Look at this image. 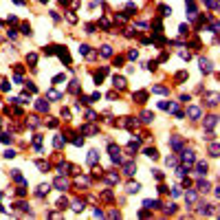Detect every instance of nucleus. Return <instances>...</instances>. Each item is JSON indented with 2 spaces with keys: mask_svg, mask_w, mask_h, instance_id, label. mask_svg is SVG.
Segmentation results:
<instances>
[{
  "mask_svg": "<svg viewBox=\"0 0 220 220\" xmlns=\"http://www.w3.org/2000/svg\"><path fill=\"white\" fill-rule=\"evenodd\" d=\"M180 161H183V165L189 170V167L196 163V154H194L191 150H183V154H180Z\"/></svg>",
  "mask_w": 220,
  "mask_h": 220,
  "instance_id": "obj_1",
  "label": "nucleus"
},
{
  "mask_svg": "<svg viewBox=\"0 0 220 220\" xmlns=\"http://www.w3.org/2000/svg\"><path fill=\"white\" fill-rule=\"evenodd\" d=\"M202 126H205V130H207V132H211L213 128L218 126V117H216V115H209V117H205V121H202Z\"/></svg>",
  "mask_w": 220,
  "mask_h": 220,
  "instance_id": "obj_2",
  "label": "nucleus"
},
{
  "mask_svg": "<svg viewBox=\"0 0 220 220\" xmlns=\"http://www.w3.org/2000/svg\"><path fill=\"white\" fill-rule=\"evenodd\" d=\"M108 152H110V159H112V163H115V165H117V163H121V156H119V145H115V143H110L108 145Z\"/></svg>",
  "mask_w": 220,
  "mask_h": 220,
  "instance_id": "obj_3",
  "label": "nucleus"
},
{
  "mask_svg": "<svg viewBox=\"0 0 220 220\" xmlns=\"http://www.w3.org/2000/svg\"><path fill=\"white\" fill-rule=\"evenodd\" d=\"M207 172H209V165H207V161H198V163H196V176H205Z\"/></svg>",
  "mask_w": 220,
  "mask_h": 220,
  "instance_id": "obj_4",
  "label": "nucleus"
},
{
  "mask_svg": "<svg viewBox=\"0 0 220 220\" xmlns=\"http://www.w3.org/2000/svg\"><path fill=\"white\" fill-rule=\"evenodd\" d=\"M53 185H55V187H57L60 191H64V189H68V180H66L64 176H57V178H55V180H53Z\"/></svg>",
  "mask_w": 220,
  "mask_h": 220,
  "instance_id": "obj_5",
  "label": "nucleus"
},
{
  "mask_svg": "<svg viewBox=\"0 0 220 220\" xmlns=\"http://www.w3.org/2000/svg\"><path fill=\"white\" fill-rule=\"evenodd\" d=\"M187 117H189V119H200V108H198V106H189V108H187Z\"/></svg>",
  "mask_w": 220,
  "mask_h": 220,
  "instance_id": "obj_6",
  "label": "nucleus"
},
{
  "mask_svg": "<svg viewBox=\"0 0 220 220\" xmlns=\"http://www.w3.org/2000/svg\"><path fill=\"white\" fill-rule=\"evenodd\" d=\"M86 161H88V165H97V161H99V152H97V150H90V152H88V156H86Z\"/></svg>",
  "mask_w": 220,
  "mask_h": 220,
  "instance_id": "obj_7",
  "label": "nucleus"
},
{
  "mask_svg": "<svg viewBox=\"0 0 220 220\" xmlns=\"http://www.w3.org/2000/svg\"><path fill=\"white\" fill-rule=\"evenodd\" d=\"M49 191H51V185H49V183H42L40 187H38V191H35V196H38V198H42V196H46Z\"/></svg>",
  "mask_w": 220,
  "mask_h": 220,
  "instance_id": "obj_8",
  "label": "nucleus"
},
{
  "mask_svg": "<svg viewBox=\"0 0 220 220\" xmlns=\"http://www.w3.org/2000/svg\"><path fill=\"white\" fill-rule=\"evenodd\" d=\"M112 86H115L117 90H123V88H126V79H123V77H112Z\"/></svg>",
  "mask_w": 220,
  "mask_h": 220,
  "instance_id": "obj_9",
  "label": "nucleus"
},
{
  "mask_svg": "<svg viewBox=\"0 0 220 220\" xmlns=\"http://www.w3.org/2000/svg\"><path fill=\"white\" fill-rule=\"evenodd\" d=\"M170 145L174 150H183V139L180 137H170Z\"/></svg>",
  "mask_w": 220,
  "mask_h": 220,
  "instance_id": "obj_10",
  "label": "nucleus"
},
{
  "mask_svg": "<svg viewBox=\"0 0 220 220\" xmlns=\"http://www.w3.org/2000/svg\"><path fill=\"white\" fill-rule=\"evenodd\" d=\"M141 121H143V123H152V121H154V112L143 110V112H141Z\"/></svg>",
  "mask_w": 220,
  "mask_h": 220,
  "instance_id": "obj_11",
  "label": "nucleus"
},
{
  "mask_svg": "<svg viewBox=\"0 0 220 220\" xmlns=\"http://www.w3.org/2000/svg\"><path fill=\"white\" fill-rule=\"evenodd\" d=\"M143 207H145V209H159V207H161V200H143Z\"/></svg>",
  "mask_w": 220,
  "mask_h": 220,
  "instance_id": "obj_12",
  "label": "nucleus"
},
{
  "mask_svg": "<svg viewBox=\"0 0 220 220\" xmlns=\"http://www.w3.org/2000/svg\"><path fill=\"white\" fill-rule=\"evenodd\" d=\"M185 200H187V205H194V202L198 200V194H196L194 189H189L187 194H185Z\"/></svg>",
  "mask_w": 220,
  "mask_h": 220,
  "instance_id": "obj_13",
  "label": "nucleus"
},
{
  "mask_svg": "<svg viewBox=\"0 0 220 220\" xmlns=\"http://www.w3.org/2000/svg\"><path fill=\"white\" fill-rule=\"evenodd\" d=\"M106 183H110V185L119 183V174H117V172H108V174H106Z\"/></svg>",
  "mask_w": 220,
  "mask_h": 220,
  "instance_id": "obj_14",
  "label": "nucleus"
},
{
  "mask_svg": "<svg viewBox=\"0 0 220 220\" xmlns=\"http://www.w3.org/2000/svg\"><path fill=\"white\" fill-rule=\"evenodd\" d=\"M132 99H137L139 104H143V101L148 99V93H145V90H139V93H134V95H132Z\"/></svg>",
  "mask_w": 220,
  "mask_h": 220,
  "instance_id": "obj_15",
  "label": "nucleus"
},
{
  "mask_svg": "<svg viewBox=\"0 0 220 220\" xmlns=\"http://www.w3.org/2000/svg\"><path fill=\"white\" fill-rule=\"evenodd\" d=\"M211 68H213V66H211V62L202 57V60H200V71H202V73H209Z\"/></svg>",
  "mask_w": 220,
  "mask_h": 220,
  "instance_id": "obj_16",
  "label": "nucleus"
},
{
  "mask_svg": "<svg viewBox=\"0 0 220 220\" xmlns=\"http://www.w3.org/2000/svg\"><path fill=\"white\" fill-rule=\"evenodd\" d=\"M207 104H209L211 108H216V106H218V95L216 93H209V95H207Z\"/></svg>",
  "mask_w": 220,
  "mask_h": 220,
  "instance_id": "obj_17",
  "label": "nucleus"
},
{
  "mask_svg": "<svg viewBox=\"0 0 220 220\" xmlns=\"http://www.w3.org/2000/svg\"><path fill=\"white\" fill-rule=\"evenodd\" d=\"M123 172H126L128 176H132V174L137 172V163H126V167H123Z\"/></svg>",
  "mask_w": 220,
  "mask_h": 220,
  "instance_id": "obj_18",
  "label": "nucleus"
},
{
  "mask_svg": "<svg viewBox=\"0 0 220 220\" xmlns=\"http://www.w3.org/2000/svg\"><path fill=\"white\" fill-rule=\"evenodd\" d=\"M35 108L40 110V112H46V110H49V101H44V99H40V101H35Z\"/></svg>",
  "mask_w": 220,
  "mask_h": 220,
  "instance_id": "obj_19",
  "label": "nucleus"
},
{
  "mask_svg": "<svg viewBox=\"0 0 220 220\" xmlns=\"http://www.w3.org/2000/svg\"><path fill=\"white\" fill-rule=\"evenodd\" d=\"M139 189H141V185H139V183H128V187H126L128 194H137Z\"/></svg>",
  "mask_w": 220,
  "mask_h": 220,
  "instance_id": "obj_20",
  "label": "nucleus"
},
{
  "mask_svg": "<svg viewBox=\"0 0 220 220\" xmlns=\"http://www.w3.org/2000/svg\"><path fill=\"white\" fill-rule=\"evenodd\" d=\"M99 53H101V57H110V55H112V46H108V44H104Z\"/></svg>",
  "mask_w": 220,
  "mask_h": 220,
  "instance_id": "obj_21",
  "label": "nucleus"
},
{
  "mask_svg": "<svg viewBox=\"0 0 220 220\" xmlns=\"http://www.w3.org/2000/svg\"><path fill=\"white\" fill-rule=\"evenodd\" d=\"M209 154L213 156V159L218 156V141H216V139H213V141H211V145H209Z\"/></svg>",
  "mask_w": 220,
  "mask_h": 220,
  "instance_id": "obj_22",
  "label": "nucleus"
},
{
  "mask_svg": "<svg viewBox=\"0 0 220 220\" xmlns=\"http://www.w3.org/2000/svg\"><path fill=\"white\" fill-rule=\"evenodd\" d=\"M209 189H211V185L207 183V180H198V191H205V194H207Z\"/></svg>",
  "mask_w": 220,
  "mask_h": 220,
  "instance_id": "obj_23",
  "label": "nucleus"
},
{
  "mask_svg": "<svg viewBox=\"0 0 220 220\" xmlns=\"http://www.w3.org/2000/svg\"><path fill=\"white\" fill-rule=\"evenodd\" d=\"M152 90H154L156 95H167L170 93V88H165V86H152Z\"/></svg>",
  "mask_w": 220,
  "mask_h": 220,
  "instance_id": "obj_24",
  "label": "nucleus"
},
{
  "mask_svg": "<svg viewBox=\"0 0 220 220\" xmlns=\"http://www.w3.org/2000/svg\"><path fill=\"white\" fill-rule=\"evenodd\" d=\"M82 134H97V128H95V126H84Z\"/></svg>",
  "mask_w": 220,
  "mask_h": 220,
  "instance_id": "obj_25",
  "label": "nucleus"
},
{
  "mask_svg": "<svg viewBox=\"0 0 220 220\" xmlns=\"http://www.w3.org/2000/svg\"><path fill=\"white\" fill-rule=\"evenodd\" d=\"M11 176H13L15 180H18V183H20V185H26V180H24V178H22V174H20V170H13V174H11Z\"/></svg>",
  "mask_w": 220,
  "mask_h": 220,
  "instance_id": "obj_26",
  "label": "nucleus"
},
{
  "mask_svg": "<svg viewBox=\"0 0 220 220\" xmlns=\"http://www.w3.org/2000/svg\"><path fill=\"white\" fill-rule=\"evenodd\" d=\"M145 156H150V159L154 161V159H159V152H156L154 148H148V150H145Z\"/></svg>",
  "mask_w": 220,
  "mask_h": 220,
  "instance_id": "obj_27",
  "label": "nucleus"
},
{
  "mask_svg": "<svg viewBox=\"0 0 220 220\" xmlns=\"http://www.w3.org/2000/svg\"><path fill=\"white\" fill-rule=\"evenodd\" d=\"M84 207H86L84 200H75V202H73V211H84Z\"/></svg>",
  "mask_w": 220,
  "mask_h": 220,
  "instance_id": "obj_28",
  "label": "nucleus"
},
{
  "mask_svg": "<svg viewBox=\"0 0 220 220\" xmlns=\"http://www.w3.org/2000/svg\"><path fill=\"white\" fill-rule=\"evenodd\" d=\"M66 207H68V198H64V196H62V198L57 200V209H66Z\"/></svg>",
  "mask_w": 220,
  "mask_h": 220,
  "instance_id": "obj_29",
  "label": "nucleus"
},
{
  "mask_svg": "<svg viewBox=\"0 0 220 220\" xmlns=\"http://www.w3.org/2000/svg\"><path fill=\"white\" fill-rule=\"evenodd\" d=\"M46 97H49V99H62V95L57 93V90H49V93H46Z\"/></svg>",
  "mask_w": 220,
  "mask_h": 220,
  "instance_id": "obj_30",
  "label": "nucleus"
},
{
  "mask_svg": "<svg viewBox=\"0 0 220 220\" xmlns=\"http://www.w3.org/2000/svg\"><path fill=\"white\" fill-rule=\"evenodd\" d=\"M64 141H66V139H62V137H55V139H53V145H55V148L60 150L62 145H64Z\"/></svg>",
  "mask_w": 220,
  "mask_h": 220,
  "instance_id": "obj_31",
  "label": "nucleus"
},
{
  "mask_svg": "<svg viewBox=\"0 0 220 220\" xmlns=\"http://www.w3.org/2000/svg\"><path fill=\"white\" fill-rule=\"evenodd\" d=\"M35 165H38V170H42V172L49 170V163H44V161H35Z\"/></svg>",
  "mask_w": 220,
  "mask_h": 220,
  "instance_id": "obj_32",
  "label": "nucleus"
},
{
  "mask_svg": "<svg viewBox=\"0 0 220 220\" xmlns=\"http://www.w3.org/2000/svg\"><path fill=\"white\" fill-rule=\"evenodd\" d=\"M29 126L31 128H38V126H40V119H38V117H29Z\"/></svg>",
  "mask_w": 220,
  "mask_h": 220,
  "instance_id": "obj_33",
  "label": "nucleus"
},
{
  "mask_svg": "<svg viewBox=\"0 0 220 220\" xmlns=\"http://www.w3.org/2000/svg\"><path fill=\"white\" fill-rule=\"evenodd\" d=\"M187 172H189L187 167H176V176H178V178H183V176H185Z\"/></svg>",
  "mask_w": 220,
  "mask_h": 220,
  "instance_id": "obj_34",
  "label": "nucleus"
},
{
  "mask_svg": "<svg viewBox=\"0 0 220 220\" xmlns=\"http://www.w3.org/2000/svg\"><path fill=\"white\" fill-rule=\"evenodd\" d=\"M0 141H2V143H11L13 137H11V134H0Z\"/></svg>",
  "mask_w": 220,
  "mask_h": 220,
  "instance_id": "obj_35",
  "label": "nucleus"
},
{
  "mask_svg": "<svg viewBox=\"0 0 220 220\" xmlns=\"http://www.w3.org/2000/svg\"><path fill=\"white\" fill-rule=\"evenodd\" d=\"M86 119L88 121H97V115H95L93 110H86Z\"/></svg>",
  "mask_w": 220,
  "mask_h": 220,
  "instance_id": "obj_36",
  "label": "nucleus"
},
{
  "mask_svg": "<svg viewBox=\"0 0 220 220\" xmlns=\"http://www.w3.org/2000/svg\"><path fill=\"white\" fill-rule=\"evenodd\" d=\"M165 163H167L170 167H176V165H178V161L174 159V156H167V161H165Z\"/></svg>",
  "mask_w": 220,
  "mask_h": 220,
  "instance_id": "obj_37",
  "label": "nucleus"
},
{
  "mask_svg": "<svg viewBox=\"0 0 220 220\" xmlns=\"http://www.w3.org/2000/svg\"><path fill=\"white\" fill-rule=\"evenodd\" d=\"M79 53H82V55H88V53H90V46H88V44H82V46H79Z\"/></svg>",
  "mask_w": 220,
  "mask_h": 220,
  "instance_id": "obj_38",
  "label": "nucleus"
},
{
  "mask_svg": "<svg viewBox=\"0 0 220 220\" xmlns=\"http://www.w3.org/2000/svg\"><path fill=\"white\" fill-rule=\"evenodd\" d=\"M73 145H77V148H82V145H84V139H82V137H75V139H73Z\"/></svg>",
  "mask_w": 220,
  "mask_h": 220,
  "instance_id": "obj_39",
  "label": "nucleus"
},
{
  "mask_svg": "<svg viewBox=\"0 0 220 220\" xmlns=\"http://www.w3.org/2000/svg\"><path fill=\"white\" fill-rule=\"evenodd\" d=\"M176 211V205H174V202H170V205L165 207V213H174Z\"/></svg>",
  "mask_w": 220,
  "mask_h": 220,
  "instance_id": "obj_40",
  "label": "nucleus"
},
{
  "mask_svg": "<svg viewBox=\"0 0 220 220\" xmlns=\"http://www.w3.org/2000/svg\"><path fill=\"white\" fill-rule=\"evenodd\" d=\"M26 60H29V64H35V62H38V55H35V53H29V57H26Z\"/></svg>",
  "mask_w": 220,
  "mask_h": 220,
  "instance_id": "obj_41",
  "label": "nucleus"
},
{
  "mask_svg": "<svg viewBox=\"0 0 220 220\" xmlns=\"http://www.w3.org/2000/svg\"><path fill=\"white\" fill-rule=\"evenodd\" d=\"M128 57H130V60H137V57H139V53L132 49V51H128Z\"/></svg>",
  "mask_w": 220,
  "mask_h": 220,
  "instance_id": "obj_42",
  "label": "nucleus"
},
{
  "mask_svg": "<svg viewBox=\"0 0 220 220\" xmlns=\"http://www.w3.org/2000/svg\"><path fill=\"white\" fill-rule=\"evenodd\" d=\"M178 55H180V57H183V60H189V57H191V53H189V51H180Z\"/></svg>",
  "mask_w": 220,
  "mask_h": 220,
  "instance_id": "obj_43",
  "label": "nucleus"
},
{
  "mask_svg": "<svg viewBox=\"0 0 220 220\" xmlns=\"http://www.w3.org/2000/svg\"><path fill=\"white\" fill-rule=\"evenodd\" d=\"M22 33H24V35H31V26L29 24H22Z\"/></svg>",
  "mask_w": 220,
  "mask_h": 220,
  "instance_id": "obj_44",
  "label": "nucleus"
},
{
  "mask_svg": "<svg viewBox=\"0 0 220 220\" xmlns=\"http://www.w3.org/2000/svg\"><path fill=\"white\" fill-rule=\"evenodd\" d=\"M88 183H90L88 178H77V185H84V187H88Z\"/></svg>",
  "mask_w": 220,
  "mask_h": 220,
  "instance_id": "obj_45",
  "label": "nucleus"
},
{
  "mask_svg": "<svg viewBox=\"0 0 220 220\" xmlns=\"http://www.w3.org/2000/svg\"><path fill=\"white\" fill-rule=\"evenodd\" d=\"M71 90H73V93H77V90H79V84H77V82H71Z\"/></svg>",
  "mask_w": 220,
  "mask_h": 220,
  "instance_id": "obj_46",
  "label": "nucleus"
},
{
  "mask_svg": "<svg viewBox=\"0 0 220 220\" xmlns=\"http://www.w3.org/2000/svg\"><path fill=\"white\" fill-rule=\"evenodd\" d=\"M172 196H174V198H178V196H180V187H174L172 189Z\"/></svg>",
  "mask_w": 220,
  "mask_h": 220,
  "instance_id": "obj_47",
  "label": "nucleus"
},
{
  "mask_svg": "<svg viewBox=\"0 0 220 220\" xmlns=\"http://www.w3.org/2000/svg\"><path fill=\"white\" fill-rule=\"evenodd\" d=\"M101 198H106V200H110V198H112V191H104V194H101Z\"/></svg>",
  "mask_w": 220,
  "mask_h": 220,
  "instance_id": "obj_48",
  "label": "nucleus"
},
{
  "mask_svg": "<svg viewBox=\"0 0 220 220\" xmlns=\"http://www.w3.org/2000/svg\"><path fill=\"white\" fill-rule=\"evenodd\" d=\"M4 156H7V159H13L15 152H13V150H7V152H4Z\"/></svg>",
  "mask_w": 220,
  "mask_h": 220,
  "instance_id": "obj_49",
  "label": "nucleus"
},
{
  "mask_svg": "<svg viewBox=\"0 0 220 220\" xmlns=\"http://www.w3.org/2000/svg\"><path fill=\"white\" fill-rule=\"evenodd\" d=\"M26 90H29V93H35V90H38V88H35V86H33V84L29 82V84H26Z\"/></svg>",
  "mask_w": 220,
  "mask_h": 220,
  "instance_id": "obj_50",
  "label": "nucleus"
},
{
  "mask_svg": "<svg viewBox=\"0 0 220 220\" xmlns=\"http://www.w3.org/2000/svg\"><path fill=\"white\" fill-rule=\"evenodd\" d=\"M159 108L161 110H167V101H159Z\"/></svg>",
  "mask_w": 220,
  "mask_h": 220,
  "instance_id": "obj_51",
  "label": "nucleus"
},
{
  "mask_svg": "<svg viewBox=\"0 0 220 220\" xmlns=\"http://www.w3.org/2000/svg\"><path fill=\"white\" fill-rule=\"evenodd\" d=\"M0 84H2V86H0L2 90H9V88H11V86H9V82H0Z\"/></svg>",
  "mask_w": 220,
  "mask_h": 220,
  "instance_id": "obj_52",
  "label": "nucleus"
},
{
  "mask_svg": "<svg viewBox=\"0 0 220 220\" xmlns=\"http://www.w3.org/2000/svg\"><path fill=\"white\" fill-rule=\"evenodd\" d=\"M86 33H95V24H88L86 26Z\"/></svg>",
  "mask_w": 220,
  "mask_h": 220,
  "instance_id": "obj_53",
  "label": "nucleus"
},
{
  "mask_svg": "<svg viewBox=\"0 0 220 220\" xmlns=\"http://www.w3.org/2000/svg\"><path fill=\"white\" fill-rule=\"evenodd\" d=\"M40 2H49V0H40Z\"/></svg>",
  "mask_w": 220,
  "mask_h": 220,
  "instance_id": "obj_54",
  "label": "nucleus"
}]
</instances>
